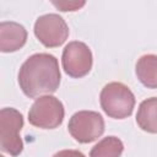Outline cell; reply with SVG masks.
<instances>
[{"instance_id":"6da1fadb","label":"cell","mask_w":157,"mask_h":157,"mask_svg":"<svg viewBox=\"0 0 157 157\" xmlns=\"http://www.w3.org/2000/svg\"><path fill=\"white\" fill-rule=\"evenodd\" d=\"M17 78L20 88L28 98L37 99L54 93L61 80L58 59L49 53H36L21 65Z\"/></svg>"},{"instance_id":"7a4b0ae2","label":"cell","mask_w":157,"mask_h":157,"mask_svg":"<svg viewBox=\"0 0 157 157\" xmlns=\"http://www.w3.org/2000/svg\"><path fill=\"white\" fill-rule=\"evenodd\" d=\"M99 103L108 117L113 119H125L132 114L135 96L126 85L114 81L102 88Z\"/></svg>"},{"instance_id":"3957f363","label":"cell","mask_w":157,"mask_h":157,"mask_svg":"<svg viewBox=\"0 0 157 157\" xmlns=\"http://www.w3.org/2000/svg\"><path fill=\"white\" fill-rule=\"evenodd\" d=\"M23 128V115L17 109L6 107L0 110V148L10 156H18L23 150L20 131Z\"/></svg>"},{"instance_id":"277c9868","label":"cell","mask_w":157,"mask_h":157,"mask_svg":"<svg viewBox=\"0 0 157 157\" xmlns=\"http://www.w3.org/2000/svg\"><path fill=\"white\" fill-rule=\"evenodd\" d=\"M65 115L64 104L52 94L37 98L29 108L28 121L40 129H55L61 125Z\"/></svg>"},{"instance_id":"5b68a950","label":"cell","mask_w":157,"mask_h":157,"mask_svg":"<svg viewBox=\"0 0 157 157\" xmlns=\"http://www.w3.org/2000/svg\"><path fill=\"white\" fill-rule=\"evenodd\" d=\"M70 135L80 144H90L104 132V119L94 110H78L69 120Z\"/></svg>"},{"instance_id":"8992f818","label":"cell","mask_w":157,"mask_h":157,"mask_svg":"<svg viewBox=\"0 0 157 157\" xmlns=\"http://www.w3.org/2000/svg\"><path fill=\"white\" fill-rule=\"evenodd\" d=\"M64 71L74 78L86 76L93 65V55L90 47L80 40H72L65 45L61 55Z\"/></svg>"},{"instance_id":"52a82bcc","label":"cell","mask_w":157,"mask_h":157,"mask_svg":"<svg viewBox=\"0 0 157 157\" xmlns=\"http://www.w3.org/2000/svg\"><path fill=\"white\" fill-rule=\"evenodd\" d=\"M34 36L47 48H55L64 44L69 37V27L65 20L58 13H45L34 22Z\"/></svg>"},{"instance_id":"ba28073f","label":"cell","mask_w":157,"mask_h":157,"mask_svg":"<svg viewBox=\"0 0 157 157\" xmlns=\"http://www.w3.org/2000/svg\"><path fill=\"white\" fill-rule=\"evenodd\" d=\"M27 40V29L18 22L2 21L0 23V50L12 53L21 49Z\"/></svg>"},{"instance_id":"9c48e42d","label":"cell","mask_w":157,"mask_h":157,"mask_svg":"<svg viewBox=\"0 0 157 157\" xmlns=\"http://www.w3.org/2000/svg\"><path fill=\"white\" fill-rule=\"evenodd\" d=\"M135 72L139 81L147 88H157V55L145 54L137 59Z\"/></svg>"},{"instance_id":"30bf717a","label":"cell","mask_w":157,"mask_h":157,"mask_svg":"<svg viewBox=\"0 0 157 157\" xmlns=\"http://www.w3.org/2000/svg\"><path fill=\"white\" fill-rule=\"evenodd\" d=\"M136 123L141 130L150 134H157V97L144 99L140 103Z\"/></svg>"},{"instance_id":"8fae6325","label":"cell","mask_w":157,"mask_h":157,"mask_svg":"<svg viewBox=\"0 0 157 157\" xmlns=\"http://www.w3.org/2000/svg\"><path fill=\"white\" fill-rule=\"evenodd\" d=\"M124 151L123 141L117 136H107L91 150L90 157H120Z\"/></svg>"},{"instance_id":"7c38bea8","label":"cell","mask_w":157,"mask_h":157,"mask_svg":"<svg viewBox=\"0 0 157 157\" xmlns=\"http://www.w3.org/2000/svg\"><path fill=\"white\" fill-rule=\"evenodd\" d=\"M85 4H86L85 1H80V2L78 1H59V2L53 1V5L60 9L61 11H76Z\"/></svg>"},{"instance_id":"4fadbf2b","label":"cell","mask_w":157,"mask_h":157,"mask_svg":"<svg viewBox=\"0 0 157 157\" xmlns=\"http://www.w3.org/2000/svg\"><path fill=\"white\" fill-rule=\"evenodd\" d=\"M53 157H86V156L78 150H61L56 152Z\"/></svg>"},{"instance_id":"5bb4252c","label":"cell","mask_w":157,"mask_h":157,"mask_svg":"<svg viewBox=\"0 0 157 157\" xmlns=\"http://www.w3.org/2000/svg\"><path fill=\"white\" fill-rule=\"evenodd\" d=\"M0 157H4V156H0Z\"/></svg>"}]
</instances>
